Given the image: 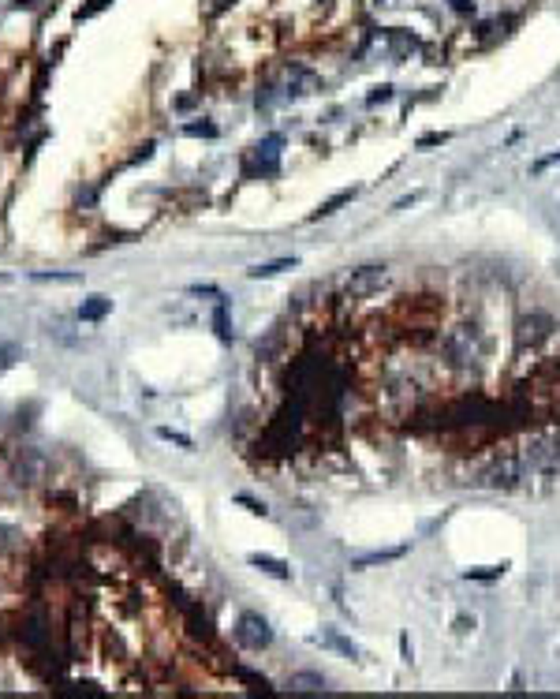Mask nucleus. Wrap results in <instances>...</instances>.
I'll use <instances>...</instances> for the list:
<instances>
[{
	"mask_svg": "<svg viewBox=\"0 0 560 699\" xmlns=\"http://www.w3.org/2000/svg\"><path fill=\"white\" fill-rule=\"evenodd\" d=\"M157 438H161V441H172V445H180V449H191V445H195L187 434H180V430H168V427H161Z\"/></svg>",
	"mask_w": 560,
	"mask_h": 699,
	"instance_id": "obj_15",
	"label": "nucleus"
},
{
	"mask_svg": "<svg viewBox=\"0 0 560 699\" xmlns=\"http://www.w3.org/2000/svg\"><path fill=\"white\" fill-rule=\"evenodd\" d=\"M389 284V270L385 265H359L344 277V299H366L374 292H381Z\"/></svg>",
	"mask_w": 560,
	"mask_h": 699,
	"instance_id": "obj_3",
	"label": "nucleus"
},
{
	"mask_svg": "<svg viewBox=\"0 0 560 699\" xmlns=\"http://www.w3.org/2000/svg\"><path fill=\"white\" fill-rule=\"evenodd\" d=\"M471 628H474V617H456V632H460V636L471 632Z\"/></svg>",
	"mask_w": 560,
	"mask_h": 699,
	"instance_id": "obj_20",
	"label": "nucleus"
},
{
	"mask_svg": "<svg viewBox=\"0 0 560 699\" xmlns=\"http://www.w3.org/2000/svg\"><path fill=\"white\" fill-rule=\"evenodd\" d=\"M434 142H445V135H422L418 146H434Z\"/></svg>",
	"mask_w": 560,
	"mask_h": 699,
	"instance_id": "obj_23",
	"label": "nucleus"
},
{
	"mask_svg": "<svg viewBox=\"0 0 560 699\" xmlns=\"http://www.w3.org/2000/svg\"><path fill=\"white\" fill-rule=\"evenodd\" d=\"M235 640H240L247 651H265L273 643V628H269L265 617H258V613H243L240 624H235Z\"/></svg>",
	"mask_w": 560,
	"mask_h": 699,
	"instance_id": "obj_4",
	"label": "nucleus"
},
{
	"mask_svg": "<svg viewBox=\"0 0 560 699\" xmlns=\"http://www.w3.org/2000/svg\"><path fill=\"white\" fill-rule=\"evenodd\" d=\"M183 135H195V139H217V127L202 120V124H187V127H183Z\"/></svg>",
	"mask_w": 560,
	"mask_h": 699,
	"instance_id": "obj_16",
	"label": "nucleus"
},
{
	"mask_svg": "<svg viewBox=\"0 0 560 699\" xmlns=\"http://www.w3.org/2000/svg\"><path fill=\"white\" fill-rule=\"evenodd\" d=\"M504 572V565L501 568H471V572H467V579H497Z\"/></svg>",
	"mask_w": 560,
	"mask_h": 699,
	"instance_id": "obj_17",
	"label": "nucleus"
},
{
	"mask_svg": "<svg viewBox=\"0 0 560 699\" xmlns=\"http://www.w3.org/2000/svg\"><path fill=\"white\" fill-rule=\"evenodd\" d=\"M284 270H296V259H277V262L254 265L251 277H254V281H262V277H277V273H284Z\"/></svg>",
	"mask_w": 560,
	"mask_h": 699,
	"instance_id": "obj_11",
	"label": "nucleus"
},
{
	"mask_svg": "<svg viewBox=\"0 0 560 699\" xmlns=\"http://www.w3.org/2000/svg\"><path fill=\"white\" fill-rule=\"evenodd\" d=\"M389 97H392V86H374V94L366 97V101H370V105H378V101H389Z\"/></svg>",
	"mask_w": 560,
	"mask_h": 699,
	"instance_id": "obj_18",
	"label": "nucleus"
},
{
	"mask_svg": "<svg viewBox=\"0 0 560 699\" xmlns=\"http://www.w3.org/2000/svg\"><path fill=\"white\" fill-rule=\"evenodd\" d=\"M113 310V299H105V296H90L86 303L79 307V321H101Z\"/></svg>",
	"mask_w": 560,
	"mask_h": 699,
	"instance_id": "obj_7",
	"label": "nucleus"
},
{
	"mask_svg": "<svg viewBox=\"0 0 560 699\" xmlns=\"http://www.w3.org/2000/svg\"><path fill=\"white\" fill-rule=\"evenodd\" d=\"M407 554V546H396V550H378V554H363L351 561V568H370V565H385V561H400Z\"/></svg>",
	"mask_w": 560,
	"mask_h": 699,
	"instance_id": "obj_9",
	"label": "nucleus"
},
{
	"mask_svg": "<svg viewBox=\"0 0 560 699\" xmlns=\"http://www.w3.org/2000/svg\"><path fill=\"white\" fill-rule=\"evenodd\" d=\"M321 643H325V647H336V651H340V655H347V658H359V647H355V643H347L344 636H336V632H325V636H321Z\"/></svg>",
	"mask_w": 560,
	"mask_h": 699,
	"instance_id": "obj_12",
	"label": "nucleus"
},
{
	"mask_svg": "<svg viewBox=\"0 0 560 699\" xmlns=\"http://www.w3.org/2000/svg\"><path fill=\"white\" fill-rule=\"evenodd\" d=\"M485 352H490V340L482 337L479 326H460L441 337V355L456 374H479Z\"/></svg>",
	"mask_w": 560,
	"mask_h": 699,
	"instance_id": "obj_1",
	"label": "nucleus"
},
{
	"mask_svg": "<svg viewBox=\"0 0 560 699\" xmlns=\"http://www.w3.org/2000/svg\"><path fill=\"white\" fill-rule=\"evenodd\" d=\"M30 281H38V284H79L82 273H30Z\"/></svg>",
	"mask_w": 560,
	"mask_h": 699,
	"instance_id": "obj_13",
	"label": "nucleus"
},
{
	"mask_svg": "<svg viewBox=\"0 0 560 699\" xmlns=\"http://www.w3.org/2000/svg\"><path fill=\"white\" fill-rule=\"evenodd\" d=\"M12 535H15V531H12V528H8V523H0V550H4V546H8V542H12Z\"/></svg>",
	"mask_w": 560,
	"mask_h": 699,
	"instance_id": "obj_22",
	"label": "nucleus"
},
{
	"mask_svg": "<svg viewBox=\"0 0 560 699\" xmlns=\"http://www.w3.org/2000/svg\"><path fill=\"white\" fill-rule=\"evenodd\" d=\"M355 198V191H340V195H333V198H329V202H321V206H318V214L314 217H329V214H336V209H340L344 206V202H351Z\"/></svg>",
	"mask_w": 560,
	"mask_h": 699,
	"instance_id": "obj_14",
	"label": "nucleus"
},
{
	"mask_svg": "<svg viewBox=\"0 0 560 699\" xmlns=\"http://www.w3.org/2000/svg\"><path fill=\"white\" fill-rule=\"evenodd\" d=\"M280 146H284L280 135H269L265 142L254 146V158H258V169L265 172V176H273V172H277V153H280Z\"/></svg>",
	"mask_w": 560,
	"mask_h": 699,
	"instance_id": "obj_5",
	"label": "nucleus"
},
{
	"mask_svg": "<svg viewBox=\"0 0 560 699\" xmlns=\"http://www.w3.org/2000/svg\"><path fill=\"white\" fill-rule=\"evenodd\" d=\"M191 292H195V296H220L213 284H191Z\"/></svg>",
	"mask_w": 560,
	"mask_h": 699,
	"instance_id": "obj_19",
	"label": "nucleus"
},
{
	"mask_svg": "<svg viewBox=\"0 0 560 699\" xmlns=\"http://www.w3.org/2000/svg\"><path fill=\"white\" fill-rule=\"evenodd\" d=\"M251 565L262 568V572L273 576V579H288V576H291L288 565H284V561H277V557H269V554H251Z\"/></svg>",
	"mask_w": 560,
	"mask_h": 699,
	"instance_id": "obj_8",
	"label": "nucleus"
},
{
	"mask_svg": "<svg viewBox=\"0 0 560 699\" xmlns=\"http://www.w3.org/2000/svg\"><path fill=\"white\" fill-rule=\"evenodd\" d=\"M213 329H217V337L224 340V344H232L235 329H232V318H228V299H224V296H217V310H213Z\"/></svg>",
	"mask_w": 560,
	"mask_h": 699,
	"instance_id": "obj_6",
	"label": "nucleus"
},
{
	"mask_svg": "<svg viewBox=\"0 0 560 699\" xmlns=\"http://www.w3.org/2000/svg\"><path fill=\"white\" fill-rule=\"evenodd\" d=\"M288 688L291 692H321L325 688V677H318V673H296L288 680Z\"/></svg>",
	"mask_w": 560,
	"mask_h": 699,
	"instance_id": "obj_10",
	"label": "nucleus"
},
{
	"mask_svg": "<svg viewBox=\"0 0 560 699\" xmlns=\"http://www.w3.org/2000/svg\"><path fill=\"white\" fill-rule=\"evenodd\" d=\"M557 329H560L557 318L549 315V310L534 307L516 321V344L519 348H538V344H545L549 337H557Z\"/></svg>",
	"mask_w": 560,
	"mask_h": 699,
	"instance_id": "obj_2",
	"label": "nucleus"
},
{
	"mask_svg": "<svg viewBox=\"0 0 560 699\" xmlns=\"http://www.w3.org/2000/svg\"><path fill=\"white\" fill-rule=\"evenodd\" d=\"M448 4H452L456 12H474V0H448Z\"/></svg>",
	"mask_w": 560,
	"mask_h": 699,
	"instance_id": "obj_21",
	"label": "nucleus"
}]
</instances>
